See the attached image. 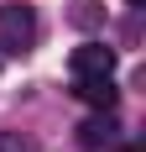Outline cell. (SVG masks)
Returning a JSON list of instances; mask_svg holds the SVG:
<instances>
[{
    "label": "cell",
    "mask_w": 146,
    "mask_h": 152,
    "mask_svg": "<svg viewBox=\"0 0 146 152\" xmlns=\"http://www.w3.org/2000/svg\"><path fill=\"white\" fill-rule=\"evenodd\" d=\"M37 47V11L31 5H0V53L5 58H26Z\"/></svg>",
    "instance_id": "1"
},
{
    "label": "cell",
    "mask_w": 146,
    "mask_h": 152,
    "mask_svg": "<svg viewBox=\"0 0 146 152\" xmlns=\"http://www.w3.org/2000/svg\"><path fill=\"white\" fill-rule=\"evenodd\" d=\"M73 94H78L84 105H94V110H115V100H120V89H115L110 74H78Z\"/></svg>",
    "instance_id": "2"
},
{
    "label": "cell",
    "mask_w": 146,
    "mask_h": 152,
    "mask_svg": "<svg viewBox=\"0 0 146 152\" xmlns=\"http://www.w3.org/2000/svg\"><path fill=\"white\" fill-rule=\"evenodd\" d=\"M73 74H115V47H104V42L73 47Z\"/></svg>",
    "instance_id": "3"
},
{
    "label": "cell",
    "mask_w": 146,
    "mask_h": 152,
    "mask_svg": "<svg viewBox=\"0 0 146 152\" xmlns=\"http://www.w3.org/2000/svg\"><path fill=\"white\" fill-rule=\"evenodd\" d=\"M115 115H110V110H99V115H94V121H84L78 126V147L84 152H99V147H115Z\"/></svg>",
    "instance_id": "4"
},
{
    "label": "cell",
    "mask_w": 146,
    "mask_h": 152,
    "mask_svg": "<svg viewBox=\"0 0 146 152\" xmlns=\"http://www.w3.org/2000/svg\"><path fill=\"white\" fill-rule=\"evenodd\" d=\"M68 21H73L78 31H94V26H104V5H99V0H73Z\"/></svg>",
    "instance_id": "5"
},
{
    "label": "cell",
    "mask_w": 146,
    "mask_h": 152,
    "mask_svg": "<svg viewBox=\"0 0 146 152\" xmlns=\"http://www.w3.org/2000/svg\"><path fill=\"white\" fill-rule=\"evenodd\" d=\"M0 152H42L31 137H21V131H0Z\"/></svg>",
    "instance_id": "6"
},
{
    "label": "cell",
    "mask_w": 146,
    "mask_h": 152,
    "mask_svg": "<svg viewBox=\"0 0 146 152\" xmlns=\"http://www.w3.org/2000/svg\"><path fill=\"white\" fill-rule=\"evenodd\" d=\"M115 152H141V147H115Z\"/></svg>",
    "instance_id": "7"
}]
</instances>
